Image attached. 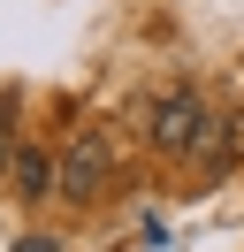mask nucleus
I'll list each match as a JSON object with an SVG mask.
<instances>
[{
  "mask_svg": "<svg viewBox=\"0 0 244 252\" xmlns=\"http://www.w3.org/2000/svg\"><path fill=\"white\" fill-rule=\"evenodd\" d=\"M107 176H115V138L107 130H76L69 153H61V168H54V191L61 199H99Z\"/></svg>",
  "mask_w": 244,
  "mask_h": 252,
  "instance_id": "obj_1",
  "label": "nucleus"
},
{
  "mask_svg": "<svg viewBox=\"0 0 244 252\" xmlns=\"http://www.w3.org/2000/svg\"><path fill=\"white\" fill-rule=\"evenodd\" d=\"M198 138H206V107H198V92H176L152 107V145L160 153H198Z\"/></svg>",
  "mask_w": 244,
  "mask_h": 252,
  "instance_id": "obj_2",
  "label": "nucleus"
},
{
  "mask_svg": "<svg viewBox=\"0 0 244 252\" xmlns=\"http://www.w3.org/2000/svg\"><path fill=\"white\" fill-rule=\"evenodd\" d=\"M8 176H15V191H23V199H46V191H54V160L30 153V145H15V153H8Z\"/></svg>",
  "mask_w": 244,
  "mask_h": 252,
  "instance_id": "obj_3",
  "label": "nucleus"
},
{
  "mask_svg": "<svg viewBox=\"0 0 244 252\" xmlns=\"http://www.w3.org/2000/svg\"><path fill=\"white\" fill-rule=\"evenodd\" d=\"M8 153H15V145H8V115H0V160H8Z\"/></svg>",
  "mask_w": 244,
  "mask_h": 252,
  "instance_id": "obj_4",
  "label": "nucleus"
},
{
  "mask_svg": "<svg viewBox=\"0 0 244 252\" xmlns=\"http://www.w3.org/2000/svg\"><path fill=\"white\" fill-rule=\"evenodd\" d=\"M23 252H54V245H46V237H23Z\"/></svg>",
  "mask_w": 244,
  "mask_h": 252,
  "instance_id": "obj_5",
  "label": "nucleus"
}]
</instances>
